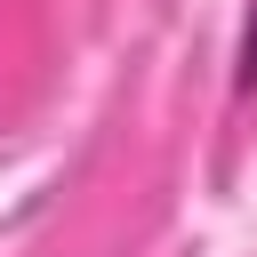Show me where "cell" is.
<instances>
[{
    "label": "cell",
    "instance_id": "6da1fadb",
    "mask_svg": "<svg viewBox=\"0 0 257 257\" xmlns=\"http://www.w3.org/2000/svg\"><path fill=\"white\" fill-rule=\"evenodd\" d=\"M233 96H257V0L241 16V48H233Z\"/></svg>",
    "mask_w": 257,
    "mask_h": 257
}]
</instances>
